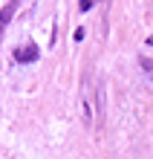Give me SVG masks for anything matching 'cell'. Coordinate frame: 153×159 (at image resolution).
<instances>
[{
  "label": "cell",
  "instance_id": "3",
  "mask_svg": "<svg viewBox=\"0 0 153 159\" xmlns=\"http://www.w3.org/2000/svg\"><path fill=\"white\" fill-rule=\"evenodd\" d=\"M92 3H95V0H78V9H81V12H90Z\"/></svg>",
  "mask_w": 153,
  "mask_h": 159
},
{
  "label": "cell",
  "instance_id": "4",
  "mask_svg": "<svg viewBox=\"0 0 153 159\" xmlns=\"http://www.w3.org/2000/svg\"><path fill=\"white\" fill-rule=\"evenodd\" d=\"M142 61V70H147V72H153V61L150 58H139Z\"/></svg>",
  "mask_w": 153,
  "mask_h": 159
},
{
  "label": "cell",
  "instance_id": "5",
  "mask_svg": "<svg viewBox=\"0 0 153 159\" xmlns=\"http://www.w3.org/2000/svg\"><path fill=\"white\" fill-rule=\"evenodd\" d=\"M12 3H17V0H12Z\"/></svg>",
  "mask_w": 153,
  "mask_h": 159
},
{
  "label": "cell",
  "instance_id": "1",
  "mask_svg": "<svg viewBox=\"0 0 153 159\" xmlns=\"http://www.w3.org/2000/svg\"><path fill=\"white\" fill-rule=\"evenodd\" d=\"M38 55H41V49H38L32 41H26V43H20L15 49V61L17 64H32V61H38Z\"/></svg>",
  "mask_w": 153,
  "mask_h": 159
},
{
  "label": "cell",
  "instance_id": "6",
  "mask_svg": "<svg viewBox=\"0 0 153 159\" xmlns=\"http://www.w3.org/2000/svg\"><path fill=\"white\" fill-rule=\"evenodd\" d=\"M0 26H3V23H0Z\"/></svg>",
  "mask_w": 153,
  "mask_h": 159
},
{
  "label": "cell",
  "instance_id": "2",
  "mask_svg": "<svg viewBox=\"0 0 153 159\" xmlns=\"http://www.w3.org/2000/svg\"><path fill=\"white\" fill-rule=\"evenodd\" d=\"M12 12H15V3H9L3 12H0V23H9V20H12Z\"/></svg>",
  "mask_w": 153,
  "mask_h": 159
}]
</instances>
